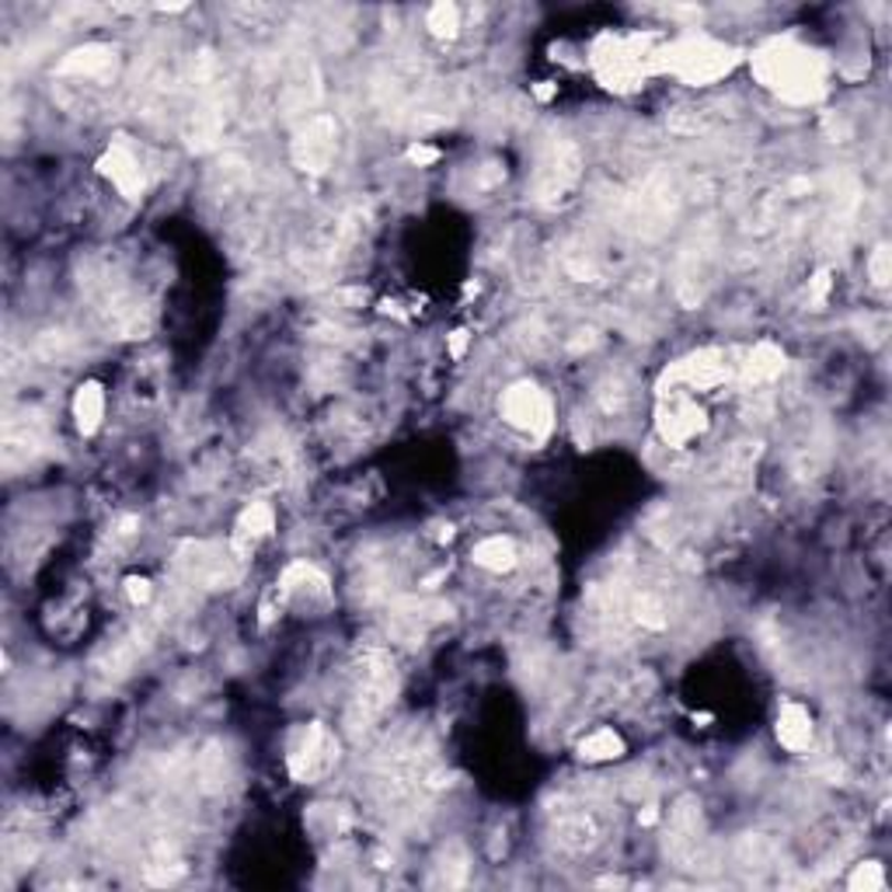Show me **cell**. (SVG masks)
<instances>
[{"instance_id":"1","label":"cell","mask_w":892,"mask_h":892,"mask_svg":"<svg viewBox=\"0 0 892 892\" xmlns=\"http://www.w3.org/2000/svg\"><path fill=\"white\" fill-rule=\"evenodd\" d=\"M753 77L788 105H816L826 94V59L795 38H770L749 56Z\"/></svg>"},{"instance_id":"2","label":"cell","mask_w":892,"mask_h":892,"mask_svg":"<svg viewBox=\"0 0 892 892\" xmlns=\"http://www.w3.org/2000/svg\"><path fill=\"white\" fill-rule=\"evenodd\" d=\"M743 53L708 35H684L656 49V70L680 77L684 84H715L736 70Z\"/></svg>"},{"instance_id":"3","label":"cell","mask_w":892,"mask_h":892,"mask_svg":"<svg viewBox=\"0 0 892 892\" xmlns=\"http://www.w3.org/2000/svg\"><path fill=\"white\" fill-rule=\"evenodd\" d=\"M652 35H600L589 49V64L610 91H634L656 70Z\"/></svg>"},{"instance_id":"4","label":"cell","mask_w":892,"mask_h":892,"mask_svg":"<svg viewBox=\"0 0 892 892\" xmlns=\"http://www.w3.org/2000/svg\"><path fill=\"white\" fill-rule=\"evenodd\" d=\"M736 363H729V355L722 349H698L684 355L680 363H673L663 381H659V394H669V391H711L725 384Z\"/></svg>"},{"instance_id":"5","label":"cell","mask_w":892,"mask_h":892,"mask_svg":"<svg viewBox=\"0 0 892 892\" xmlns=\"http://www.w3.org/2000/svg\"><path fill=\"white\" fill-rule=\"evenodd\" d=\"M708 426V411L690 398L684 391H669L659 394V408H656V429L663 436V443L669 447H684L693 436H701Z\"/></svg>"},{"instance_id":"6","label":"cell","mask_w":892,"mask_h":892,"mask_svg":"<svg viewBox=\"0 0 892 892\" xmlns=\"http://www.w3.org/2000/svg\"><path fill=\"white\" fill-rule=\"evenodd\" d=\"M503 415L509 426H517L520 432L533 436V440H544L554 426L551 398L538 384H512L503 394Z\"/></svg>"},{"instance_id":"7","label":"cell","mask_w":892,"mask_h":892,"mask_svg":"<svg viewBox=\"0 0 892 892\" xmlns=\"http://www.w3.org/2000/svg\"><path fill=\"white\" fill-rule=\"evenodd\" d=\"M579 168H583V157H579V147L568 144V140H554L544 157H541V168H538V200L541 203H558L562 195L576 185L579 178Z\"/></svg>"},{"instance_id":"8","label":"cell","mask_w":892,"mask_h":892,"mask_svg":"<svg viewBox=\"0 0 892 892\" xmlns=\"http://www.w3.org/2000/svg\"><path fill=\"white\" fill-rule=\"evenodd\" d=\"M335 161V123L328 115H310L293 140V165L304 174H325Z\"/></svg>"},{"instance_id":"9","label":"cell","mask_w":892,"mask_h":892,"mask_svg":"<svg viewBox=\"0 0 892 892\" xmlns=\"http://www.w3.org/2000/svg\"><path fill=\"white\" fill-rule=\"evenodd\" d=\"M335 757H339V746H335V739L328 736V729L307 725L301 743H296L290 753V775L296 781H317L331 770Z\"/></svg>"},{"instance_id":"10","label":"cell","mask_w":892,"mask_h":892,"mask_svg":"<svg viewBox=\"0 0 892 892\" xmlns=\"http://www.w3.org/2000/svg\"><path fill=\"white\" fill-rule=\"evenodd\" d=\"M178 565H182L192 579H200L206 586H230L237 579L234 558H224V551L206 547V544H189L178 554Z\"/></svg>"},{"instance_id":"11","label":"cell","mask_w":892,"mask_h":892,"mask_svg":"<svg viewBox=\"0 0 892 892\" xmlns=\"http://www.w3.org/2000/svg\"><path fill=\"white\" fill-rule=\"evenodd\" d=\"M98 171H102L129 203H136L144 195V185H147L144 182V168H140V161H136L126 144H112L102 154V161H98Z\"/></svg>"},{"instance_id":"12","label":"cell","mask_w":892,"mask_h":892,"mask_svg":"<svg viewBox=\"0 0 892 892\" xmlns=\"http://www.w3.org/2000/svg\"><path fill=\"white\" fill-rule=\"evenodd\" d=\"M280 597L283 600H328V579L317 572L314 565L307 562H293L286 572H283V579H280Z\"/></svg>"},{"instance_id":"13","label":"cell","mask_w":892,"mask_h":892,"mask_svg":"<svg viewBox=\"0 0 892 892\" xmlns=\"http://www.w3.org/2000/svg\"><path fill=\"white\" fill-rule=\"evenodd\" d=\"M739 370V381L749 387H757V384H767V381H775V376H781L784 370V352L775 346V342H760V346H753L746 352V363H736Z\"/></svg>"},{"instance_id":"14","label":"cell","mask_w":892,"mask_h":892,"mask_svg":"<svg viewBox=\"0 0 892 892\" xmlns=\"http://www.w3.org/2000/svg\"><path fill=\"white\" fill-rule=\"evenodd\" d=\"M56 70L64 77H105L109 70H115V49L102 46V43L81 46V49H74Z\"/></svg>"},{"instance_id":"15","label":"cell","mask_w":892,"mask_h":892,"mask_svg":"<svg viewBox=\"0 0 892 892\" xmlns=\"http://www.w3.org/2000/svg\"><path fill=\"white\" fill-rule=\"evenodd\" d=\"M778 743L791 753H802L812 743V715L799 701H788L778 711Z\"/></svg>"},{"instance_id":"16","label":"cell","mask_w":892,"mask_h":892,"mask_svg":"<svg viewBox=\"0 0 892 892\" xmlns=\"http://www.w3.org/2000/svg\"><path fill=\"white\" fill-rule=\"evenodd\" d=\"M74 419H77V429H81L84 436H91L98 426H102L105 419V391L102 384H81L74 394Z\"/></svg>"},{"instance_id":"17","label":"cell","mask_w":892,"mask_h":892,"mask_svg":"<svg viewBox=\"0 0 892 892\" xmlns=\"http://www.w3.org/2000/svg\"><path fill=\"white\" fill-rule=\"evenodd\" d=\"M272 527H275V512L266 503H251L241 512V520H237V551H245L248 544L272 533Z\"/></svg>"},{"instance_id":"18","label":"cell","mask_w":892,"mask_h":892,"mask_svg":"<svg viewBox=\"0 0 892 892\" xmlns=\"http://www.w3.org/2000/svg\"><path fill=\"white\" fill-rule=\"evenodd\" d=\"M474 565H482L488 572H509L517 565V544L503 533H495V538H485L478 547H474Z\"/></svg>"},{"instance_id":"19","label":"cell","mask_w":892,"mask_h":892,"mask_svg":"<svg viewBox=\"0 0 892 892\" xmlns=\"http://www.w3.org/2000/svg\"><path fill=\"white\" fill-rule=\"evenodd\" d=\"M579 753H583V760H589V764L618 760L621 753H624V739L613 729H597V732H589V736L579 743Z\"/></svg>"},{"instance_id":"20","label":"cell","mask_w":892,"mask_h":892,"mask_svg":"<svg viewBox=\"0 0 892 892\" xmlns=\"http://www.w3.org/2000/svg\"><path fill=\"white\" fill-rule=\"evenodd\" d=\"M426 25L436 38H453L461 32V11L447 4V0H440V4H432L429 14H426Z\"/></svg>"},{"instance_id":"21","label":"cell","mask_w":892,"mask_h":892,"mask_svg":"<svg viewBox=\"0 0 892 892\" xmlns=\"http://www.w3.org/2000/svg\"><path fill=\"white\" fill-rule=\"evenodd\" d=\"M882 885H885V879H882L879 861H865L855 868V876H850V889L855 892H879Z\"/></svg>"},{"instance_id":"22","label":"cell","mask_w":892,"mask_h":892,"mask_svg":"<svg viewBox=\"0 0 892 892\" xmlns=\"http://www.w3.org/2000/svg\"><path fill=\"white\" fill-rule=\"evenodd\" d=\"M868 275H871V283H876V286H889V280H892V251H889V245H879L876 251H871Z\"/></svg>"},{"instance_id":"23","label":"cell","mask_w":892,"mask_h":892,"mask_svg":"<svg viewBox=\"0 0 892 892\" xmlns=\"http://www.w3.org/2000/svg\"><path fill=\"white\" fill-rule=\"evenodd\" d=\"M408 161H411V165H419V168L436 165V161H440V150H436V147H426V144H415V147H408Z\"/></svg>"},{"instance_id":"24","label":"cell","mask_w":892,"mask_h":892,"mask_svg":"<svg viewBox=\"0 0 892 892\" xmlns=\"http://www.w3.org/2000/svg\"><path fill=\"white\" fill-rule=\"evenodd\" d=\"M126 592L133 603H147L150 600V583L147 579H126Z\"/></svg>"},{"instance_id":"25","label":"cell","mask_w":892,"mask_h":892,"mask_svg":"<svg viewBox=\"0 0 892 892\" xmlns=\"http://www.w3.org/2000/svg\"><path fill=\"white\" fill-rule=\"evenodd\" d=\"M826 293H829V272L823 269L816 280H812V304H823Z\"/></svg>"},{"instance_id":"26","label":"cell","mask_w":892,"mask_h":892,"mask_svg":"<svg viewBox=\"0 0 892 892\" xmlns=\"http://www.w3.org/2000/svg\"><path fill=\"white\" fill-rule=\"evenodd\" d=\"M464 346H467V331H458V335H453V342H450V352H453V355H461Z\"/></svg>"},{"instance_id":"27","label":"cell","mask_w":892,"mask_h":892,"mask_svg":"<svg viewBox=\"0 0 892 892\" xmlns=\"http://www.w3.org/2000/svg\"><path fill=\"white\" fill-rule=\"evenodd\" d=\"M656 820H659V812H656V805H648V809L642 812V823H645V826H652V823H656Z\"/></svg>"},{"instance_id":"28","label":"cell","mask_w":892,"mask_h":892,"mask_svg":"<svg viewBox=\"0 0 892 892\" xmlns=\"http://www.w3.org/2000/svg\"><path fill=\"white\" fill-rule=\"evenodd\" d=\"M533 94H538V98H541V102H547V98L554 94V88H544V84H538V88H533Z\"/></svg>"}]
</instances>
